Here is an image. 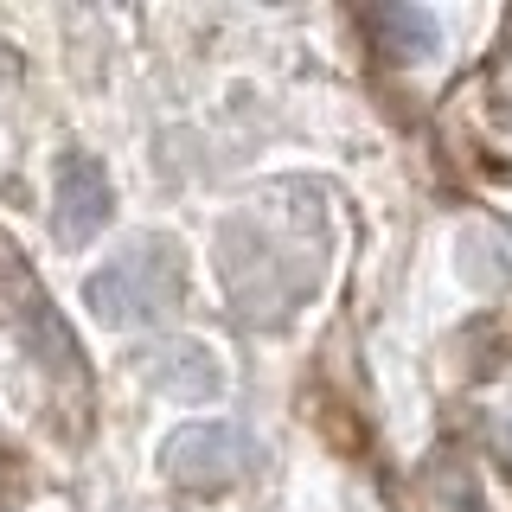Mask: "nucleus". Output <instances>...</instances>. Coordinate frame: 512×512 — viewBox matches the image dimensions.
<instances>
[{
  "instance_id": "7ed1b4c3",
  "label": "nucleus",
  "mask_w": 512,
  "mask_h": 512,
  "mask_svg": "<svg viewBox=\"0 0 512 512\" xmlns=\"http://www.w3.org/2000/svg\"><path fill=\"white\" fill-rule=\"evenodd\" d=\"M0 314L13 320V327L26 333V346L39 352L45 365H52L58 378H77V346L71 333H64V320L52 314V301H45V288L32 282V269L20 263V250L0 237Z\"/></svg>"
},
{
  "instance_id": "39448f33",
  "label": "nucleus",
  "mask_w": 512,
  "mask_h": 512,
  "mask_svg": "<svg viewBox=\"0 0 512 512\" xmlns=\"http://www.w3.org/2000/svg\"><path fill=\"white\" fill-rule=\"evenodd\" d=\"M58 244L64 250H84L96 231L109 224V180H103V167H96L90 154H64L58 160Z\"/></svg>"
},
{
  "instance_id": "6e6552de",
  "label": "nucleus",
  "mask_w": 512,
  "mask_h": 512,
  "mask_svg": "<svg viewBox=\"0 0 512 512\" xmlns=\"http://www.w3.org/2000/svg\"><path fill=\"white\" fill-rule=\"evenodd\" d=\"M493 442H500V455L512 461V416H500V423H493Z\"/></svg>"
},
{
  "instance_id": "f257e3e1",
  "label": "nucleus",
  "mask_w": 512,
  "mask_h": 512,
  "mask_svg": "<svg viewBox=\"0 0 512 512\" xmlns=\"http://www.w3.org/2000/svg\"><path fill=\"white\" fill-rule=\"evenodd\" d=\"M320 250H327V237H320L314 205H288V192L237 212L218 231V263H224V288H231L237 314L250 327L288 320L320 282Z\"/></svg>"
},
{
  "instance_id": "0eeeda50",
  "label": "nucleus",
  "mask_w": 512,
  "mask_h": 512,
  "mask_svg": "<svg viewBox=\"0 0 512 512\" xmlns=\"http://www.w3.org/2000/svg\"><path fill=\"white\" fill-rule=\"evenodd\" d=\"M372 20V32H378V45L391 58H404V64H416V58H429L442 45V26H436V13H423V7H404V0H391V7H372L365 13Z\"/></svg>"
},
{
  "instance_id": "20e7f679",
  "label": "nucleus",
  "mask_w": 512,
  "mask_h": 512,
  "mask_svg": "<svg viewBox=\"0 0 512 512\" xmlns=\"http://www.w3.org/2000/svg\"><path fill=\"white\" fill-rule=\"evenodd\" d=\"M250 461H256V448H250L244 429H231V423H186L180 436L167 442V474L180 480L186 493L237 487V480L250 474Z\"/></svg>"
},
{
  "instance_id": "423d86ee",
  "label": "nucleus",
  "mask_w": 512,
  "mask_h": 512,
  "mask_svg": "<svg viewBox=\"0 0 512 512\" xmlns=\"http://www.w3.org/2000/svg\"><path fill=\"white\" fill-rule=\"evenodd\" d=\"M141 378H148L160 397H180V404H205V397L224 391V372H218L212 346H199V340H167V346L141 352Z\"/></svg>"
},
{
  "instance_id": "f03ea898",
  "label": "nucleus",
  "mask_w": 512,
  "mask_h": 512,
  "mask_svg": "<svg viewBox=\"0 0 512 512\" xmlns=\"http://www.w3.org/2000/svg\"><path fill=\"white\" fill-rule=\"evenodd\" d=\"M103 327H154L186 301V263L167 237H135L116 263H103L84 288Z\"/></svg>"
},
{
  "instance_id": "1a4fd4ad",
  "label": "nucleus",
  "mask_w": 512,
  "mask_h": 512,
  "mask_svg": "<svg viewBox=\"0 0 512 512\" xmlns=\"http://www.w3.org/2000/svg\"><path fill=\"white\" fill-rule=\"evenodd\" d=\"M500 96H506V103H512V58L500 64Z\"/></svg>"
}]
</instances>
